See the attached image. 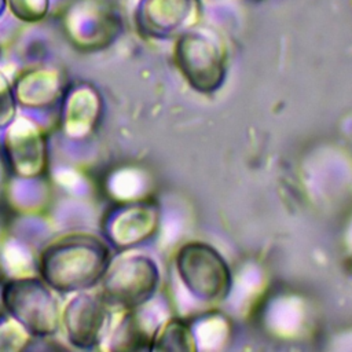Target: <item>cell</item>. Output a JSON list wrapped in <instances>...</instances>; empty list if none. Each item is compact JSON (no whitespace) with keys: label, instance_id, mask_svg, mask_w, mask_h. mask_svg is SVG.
I'll return each mask as SVG.
<instances>
[{"label":"cell","instance_id":"ba28073f","mask_svg":"<svg viewBox=\"0 0 352 352\" xmlns=\"http://www.w3.org/2000/svg\"><path fill=\"white\" fill-rule=\"evenodd\" d=\"M179 268L190 286L205 298L220 297L227 287V268L210 248L188 245L179 256Z\"/></svg>","mask_w":352,"mask_h":352},{"label":"cell","instance_id":"8fae6325","mask_svg":"<svg viewBox=\"0 0 352 352\" xmlns=\"http://www.w3.org/2000/svg\"><path fill=\"white\" fill-rule=\"evenodd\" d=\"M62 87V77L55 69L34 67L18 76L12 89L21 106L45 109L59 99Z\"/></svg>","mask_w":352,"mask_h":352},{"label":"cell","instance_id":"7c38bea8","mask_svg":"<svg viewBox=\"0 0 352 352\" xmlns=\"http://www.w3.org/2000/svg\"><path fill=\"white\" fill-rule=\"evenodd\" d=\"M140 208H131L120 213L110 227L111 238L117 243H133L136 239L144 235V213L142 214Z\"/></svg>","mask_w":352,"mask_h":352},{"label":"cell","instance_id":"3957f363","mask_svg":"<svg viewBox=\"0 0 352 352\" xmlns=\"http://www.w3.org/2000/svg\"><path fill=\"white\" fill-rule=\"evenodd\" d=\"M175 59L180 73L195 89L213 91L223 81L226 72L224 48L208 32L184 33L176 44Z\"/></svg>","mask_w":352,"mask_h":352},{"label":"cell","instance_id":"9c48e42d","mask_svg":"<svg viewBox=\"0 0 352 352\" xmlns=\"http://www.w3.org/2000/svg\"><path fill=\"white\" fill-rule=\"evenodd\" d=\"M197 11V0H140L136 25L144 34L165 36L188 25Z\"/></svg>","mask_w":352,"mask_h":352},{"label":"cell","instance_id":"2e32d148","mask_svg":"<svg viewBox=\"0 0 352 352\" xmlns=\"http://www.w3.org/2000/svg\"><path fill=\"white\" fill-rule=\"evenodd\" d=\"M6 7H7V3H6V0H0V16L3 15V12H4Z\"/></svg>","mask_w":352,"mask_h":352},{"label":"cell","instance_id":"4fadbf2b","mask_svg":"<svg viewBox=\"0 0 352 352\" xmlns=\"http://www.w3.org/2000/svg\"><path fill=\"white\" fill-rule=\"evenodd\" d=\"M30 337L32 334L11 316L0 323V351H21L29 344Z\"/></svg>","mask_w":352,"mask_h":352},{"label":"cell","instance_id":"9a60e30c","mask_svg":"<svg viewBox=\"0 0 352 352\" xmlns=\"http://www.w3.org/2000/svg\"><path fill=\"white\" fill-rule=\"evenodd\" d=\"M16 117V99L8 78L0 72V129L8 126Z\"/></svg>","mask_w":352,"mask_h":352},{"label":"cell","instance_id":"52a82bcc","mask_svg":"<svg viewBox=\"0 0 352 352\" xmlns=\"http://www.w3.org/2000/svg\"><path fill=\"white\" fill-rule=\"evenodd\" d=\"M65 32L82 48L107 45L117 34V16L102 0H76L65 12Z\"/></svg>","mask_w":352,"mask_h":352},{"label":"cell","instance_id":"8992f818","mask_svg":"<svg viewBox=\"0 0 352 352\" xmlns=\"http://www.w3.org/2000/svg\"><path fill=\"white\" fill-rule=\"evenodd\" d=\"M110 308L98 294L87 290L72 296L60 308V326L66 340L76 348L98 345L107 330Z\"/></svg>","mask_w":352,"mask_h":352},{"label":"cell","instance_id":"5b68a950","mask_svg":"<svg viewBox=\"0 0 352 352\" xmlns=\"http://www.w3.org/2000/svg\"><path fill=\"white\" fill-rule=\"evenodd\" d=\"M3 148L11 172L21 179H34L47 169L45 133L28 117L14 118L4 128Z\"/></svg>","mask_w":352,"mask_h":352},{"label":"cell","instance_id":"5bb4252c","mask_svg":"<svg viewBox=\"0 0 352 352\" xmlns=\"http://www.w3.org/2000/svg\"><path fill=\"white\" fill-rule=\"evenodd\" d=\"M10 12L21 22L37 23L50 10V0H6Z\"/></svg>","mask_w":352,"mask_h":352},{"label":"cell","instance_id":"6da1fadb","mask_svg":"<svg viewBox=\"0 0 352 352\" xmlns=\"http://www.w3.org/2000/svg\"><path fill=\"white\" fill-rule=\"evenodd\" d=\"M110 265V250L98 235L69 232L40 253V278L55 292L77 293L96 286Z\"/></svg>","mask_w":352,"mask_h":352},{"label":"cell","instance_id":"277c9868","mask_svg":"<svg viewBox=\"0 0 352 352\" xmlns=\"http://www.w3.org/2000/svg\"><path fill=\"white\" fill-rule=\"evenodd\" d=\"M99 283V296L106 305L126 311L148 298L155 289L157 271L147 257L128 256L110 263Z\"/></svg>","mask_w":352,"mask_h":352},{"label":"cell","instance_id":"30bf717a","mask_svg":"<svg viewBox=\"0 0 352 352\" xmlns=\"http://www.w3.org/2000/svg\"><path fill=\"white\" fill-rule=\"evenodd\" d=\"M102 111L99 92L89 84L69 91L63 103V131L69 138L81 139L94 132Z\"/></svg>","mask_w":352,"mask_h":352},{"label":"cell","instance_id":"7a4b0ae2","mask_svg":"<svg viewBox=\"0 0 352 352\" xmlns=\"http://www.w3.org/2000/svg\"><path fill=\"white\" fill-rule=\"evenodd\" d=\"M0 300L10 316L19 322L32 336L47 337L60 326L59 302L41 278L19 275L1 289Z\"/></svg>","mask_w":352,"mask_h":352}]
</instances>
